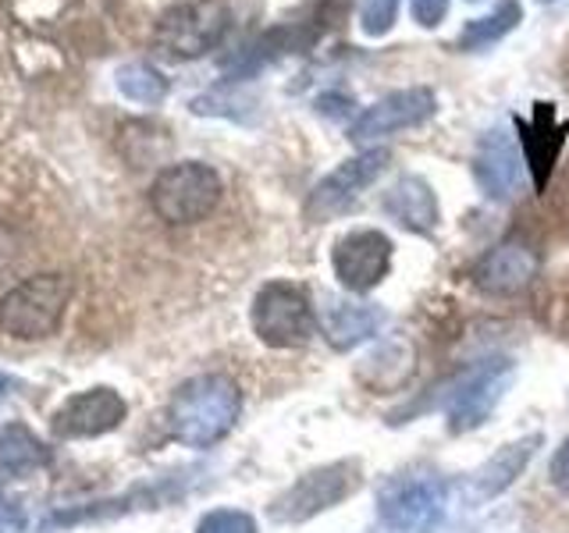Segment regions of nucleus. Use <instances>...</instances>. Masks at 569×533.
<instances>
[{
  "instance_id": "2",
  "label": "nucleus",
  "mask_w": 569,
  "mask_h": 533,
  "mask_svg": "<svg viewBox=\"0 0 569 533\" xmlns=\"http://www.w3.org/2000/svg\"><path fill=\"white\" fill-rule=\"evenodd\" d=\"M71 292H76V284L58 271L26 278L0 299V331L14 342H43L61 328Z\"/></svg>"
},
{
  "instance_id": "10",
  "label": "nucleus",
  "mask_w": 569,
  "mask_h": 533,
  "mask_svg": "<svg viewBox=\"0 0 569 533\" xmlns=\"http://www.w3.org/2000/svg\"><path fill=\"white\" fill-rule=\"evenodd\" d=\"M435 111H438L435 89H427V86L396 89V93L381 97L378 103L367 107V111L349 124V139L367 147V142H378V139H388L396 132L417 129V124L431 121Z\"/></svg>"
},
{
  "instance_id": "18",
  "label": "nucleus",
  "mask_w": 569,
  "mask_h": 533,
  "mask_svg": "<svg viewBox=\"0 0 569 533\" xmlns=\"http://www.w3.org/2000/svg\"><path fill=\"white\" fill-rule=\"evenodd\" d=\"M381 207L391 221L402 224L406 231H417V235L438 224V195L420 174H402L399 182H391Z\"/></svg>"
},
{
  "instance_id": "24",
  "label": "nucleus",
  "mask_w": 569,
  "mask_h": 533,
  "mask_svg": "<svg viewBox=\"0 0 569 533\" xmlns=\"http://www.w3.org/2000/svg\"><path fill=\"white\" fill-rule=\"evenodd\" d=\"M409 11H413V22L423 29L441 26V18L449 14V0H409Z\"/></svg>"
},
{
  "instance_id": "1",
  "label": "nucleus",
  "mask_w": 569,
  "mask_h": 533,
  "mask_svg": "<svg viewBox=\"0 0 569 533\" xmlns=\"http://www.w3.org/2000/svg\"><path fill=\"white\" fill-rule=\"evenodd\" d=\"M242 413V391L228 373H200L178 384L168 402V431L186 449H213Z\"/></svg>"
},
{
  "instance_id": "11",
  "label": "nucleus",
  "mask_w": 569,
  "mask_h": 533,
  "mask_svg": "<svg viewBox=\"0 0 569 533\" xmlns=\"http://www.w3.org/2000/svg\"><path fill=\"white\" fill-rule=\"evenodd\" d=\"M391 253H396V245H391L385 231H378V228L349 231V235L335 242V253H331L338 284L349 292L378 289L391 271Z\"/></svg>"
},
{
  "instance_id": "19",
  "label": "nucleus",
  "mask_w": 569,
  "mask_h": 533,
  "mask_svg": "<svg viewBox=\"0 0 569 533\" xmlns=\"http://www.w3.org/2000/svg\"><path fill=\"white\" fill-rule=\"evenodd\" d=\"M50 466V449L22 423L0 426V480H26Z\"/></svg>"
},
{
  "instance_id": "20",
  "label": "nucleus",
  "mask_w": 569,
  "mask_h": 533,
  "mask_svg": "<svg viewBox=\"0 0 569 533\" xmlns=\"http://www.w3.org/2000/svg\"><path fill=\"white\" fill-rule=\"evenodd\" d=\"M520 22H523L520 0H502L491 14L473 18V22L459 32V50H485V47L502 40V36H509Z\"/></svg>"
},
{
  "instance_id": "25",
  "label": "nucleus",
  "mask_w": 569,
  "mask_h": 533,
  "mask_svg": "<svg viewBox=\"0 0 569 533\" xmlns=\"http://www.w3.org/2000/svg\"><path fill=\"white\" fill-rule=\"evenodd\" d=\"M548 476H551V484H556L562 494H569V438L559 444L556 455H551V470H548Z\"/></svg>"
},
{
  "instance_id": "5",
  "label": "nucleus",
  "mask_w": 569,
  "mask_h": 533,
  "mask_svg": "<svg viewBox=\"0 0 569 533\" xmlns=\"http://www.w3.org/2000/svg\"><path fill=\"white\" fill-rule=\"evenodd\" d=\"M445 505L449 487L438 473H409L388 480L378 494V533H431Z\"/></svg>"
},
{
  "instance_id": "6",
  "label": "nucleus",
  "mask_w": 569,
  "mask_h": 533,
  "mask_svg": "<svg viewBox=\"0 0 569 533\" xmlns=\"http://www.w3.org/2000/svg\"><path fill=\"white\" fill-rule=\"evenodd\" d=\"M228 22L231 11L224 0H186V4H174L157 18L153 43L171 58L192 61L224 40Z\"/></svg>"
},
{
  "instance_id": "9",
  "label": "nucleus",
  "mask_w": 569,
  "mask_h": 533,
  "mask_svg": "<svg viewBox=\"0 0 569 533\" xmlns=\"http://www.w3.org/2000/svg\"><path fill=\"white\" fill-rule=\"evenodd\" d=\"M388 160H391V153L381 150V147L342 160V164H338L331 174H325L313 185L310 200H307V218L310 221H328V218H335V213H342L349 203L360 200V195L385 174Z\"/></svg>"
},
{
  "instance_id": "16",
  "label": "nucleus",
  "mask_w": 569,
  "mask_h": 533,
  "mask_svg": "<svg viewBox=\"0 0 569 533\" xmlns=\"http://www.w3.org/2000/svg\"><path fill=\"white\" fill-rule=\"evenodd\" d=\"M538 449H541V434H527L520 441L502 444V449H498L488 462H480V466L473 470L470 494L477 497V502H491V497L509 491L516 484V476H520L530 466V459L538 455Z\"/></svg>"
},
{
  "instance_id": "27",
  "label": "nucleus",
  "mask_w": 569,
  "mask_h": 533,
  "mask_svg": "<svg viewBox=\"0 0 569 533\" xmlns=\"http://www.w3.org/2000/svg\"><path fill=\"white\" fill-rule=\"evenodd\" d=\"M8 388H11V378H8V373H0V399L8 395Z\"/></svg>"
},
{
  "instance_id": "22",
  "label": "nucleus",
  "mask_w": 569,
  "mask_h": 533,
  "mask_svg": "<svg viewBox=\"0 0 569 533\" xmlns=\"http://www.w3.org/2000/svg\"><path fill=\"white\" fill-rule=\"evenodd\" d=\"M399 18V0H360V29L370 40H381Z\"/></svg>"
},
{
  "instance_id": "7",
  "label": "nucleus",
  "mask_w": 569,
  "mask_h": 533,
  "mask_svg": "<svg viewBox=\"0 0 569 533\" xmlns=\"http://www.w3.org/2000/svg\"><path fill=\"white\" fill-rule=\"evenodd\" d=\"M512 378H516V363L509 355H491V360H480L477 366H470L449 391V399H445L449 431L470 434L477 426H485L498 402L506 399Z\"/></svg>"
},
{
  "instance_id": "17",
  "label": "nucleus",
  "mask_w": 569,
  "mask_h": 533,
  "mask_svg": "<svg viewBox=\"0 0 569 533\" xmlns=\"http://www.w3.org/2000/svg\"><path fill=\"white\" fill-rule=\"evenodd\" d=\"M317 324L325 331L328 345L338 352H349L367 338H373L385 324V313L367 306V302H346V299H325L317 313Z\"/></svg>"
},
{
  "instance_id": "26",
  "label": "nucleus",
  "mask_w": 569,
  "mask_h": 533,
  "mask_svg": "<svg viewBox=\"0 0 569 533\" xmlns=\"http://www.w3.org/2000/svg\"><path fill=\"white\" fill-rule=\"evenodd\" d=\"M22 530H26V512L8 494H0V533H22Z\"/></svg>"
},
{
  "instance_id": "15",
  "label": "nucleus",
  "mask_w": 569,
  "mask_h": 533,
  "mask_svg": "<svg viewBox=\"0 0 569 533\" xmlns=\"http://www.w3.org/2000/svg\"><path fill=\"white\" fill-rule=\"evenodd\" d=\"M520 164H523V153H520V142H516L509 132L495 129L485 139L477 142V153H473V178L480 192L488 200H506V195L516 189V178H520Z\"/></svg>"
},
{
  "instance_id": "14",
  "label": "nucleus",
  "mask_w": 569,
  "mask_h": 533,
  "mask_svg": "<svg viewBox=\"0 0 569 533\" xmlns=\"http://www.w3.org/2000/svg\"><path fill=\"white\" fill-rule=\"evenodd\" d=\"M541 274V253L523 239H506L473 266V281L488 295H516Z\"/></svg>"
},
{
  "instance_id": "3",
  "label": "nucleus",
  "mask_w": 569,
  "mask_h": 533,
  "mask_svg": "<svg viewBox=\"0 0 569 533\" xmlns=\"http://www.w3.org/2000/svg\"><path fill=\"white\" fill-rule=\"evenodd\" d=\"M221 174L203 160H178L150 185V207L164 224H196L221 203Z\"/></svg>"
},
{
  "instance_id": "8",
  "label": "nucleus",
  "mask_w": 569,
  "mask_h": 533,
  "mask_svg": "<svg viewBox=\"0 0 569 533\" xmlns=\"http://www.w3.org/2000/svg\"><path fill=\"white\" fill-rule=\"evenodd\" d=\"M253 331L271 349H299L317 334V313L296 284L267 281L253 299Z\"/></svg>"
},
{
  "instance_id": "13",
  "label": "nucleus",
  "mask_w": 569,
  "mask_h": 533,
  "mask_svg": "<svg viewBox=\"0 0 569 533\" xmlns=\"http://www.w3.org/2000/svg\"><path fill=\"white\" fill-rule=\"evenodd\" d=\"M516 142H520L523 164L530 168L533 189H545L551 171H556L566 135H569V118H559L556 103H533L530 118H516Z\"/></svg>"
},
{
  "instance_id": "4",
  "label": "nucleus",
  "mask_w": 569,
  "mask_h": 533,
  "mask_svg": "<svg viewBox=\"0 0 569 533\" xmlns=\"http://www.w3.org/2000/svg\"><path fill=\"white\" fill-rule=\"evenodd\" d=\"M360 484H363V473H360V462L356 459L328 462V466L302 473L292 487H284L271 502V509H267V515L281 526L307 523L313 515L342 505L349 494L360 491Z\"/></svg>"
},
{
  "instance_id": "23",
  "label": "nucleus",
  "mask_w": 569,
  "mask_h": 533,
  "mask_svg": "<svg viewBox=\"0 0 569 533\" xmlns=\"http://www.w3.org/2000/svg\"><path fill=\"white\" fill-rule=\"evenodd\" d=\"M196 533H257V520L242 509H213L196 523Z\"/></svg>"
},
{
  "instance_id": "12",
  "label": "nucleus",
  "mask_w": 569,
  "mask_h": 533,
  "mask_svg": "<svg viewBox=\"0 0 569 533\" xmlns=\"http://www.w3.org/2000/svg\"><path fill=\"white\" fill-rule=\"evenodd\" d=\"M129 416V402L121 399V391L114 388H89V391H76L71 399H64V405L53 413V434L79 441V438H100L111 434Z\"/></svg>"
},
{
  "instance_id": "21",
  "label": "nucleus",
  "mask_w": 569,
  "mask_h": 533,
  "mask_svg": "<svg viewBox=\"0 0 569 533\" xmlns=\"http://www.w3.org/2000/svg\"><path fill=\"white\" fill-rule=\"evenodd\" d=\"M114 86L121 89L124 100L142 103V107H153L168 97V79L147 61H129L114 71Z\"/></svg>"
}]
</instances>
